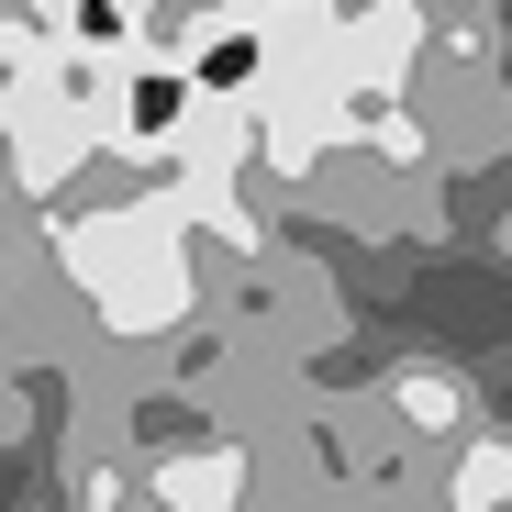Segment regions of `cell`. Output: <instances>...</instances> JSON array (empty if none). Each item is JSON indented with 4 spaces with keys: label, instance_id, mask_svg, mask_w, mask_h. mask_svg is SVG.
<instances>
[{
    "label": "cell",
    "instance_id": "obj_1",
    "mask_svg": "<svg viewBox=\"0 0 512 512\" xmlns=\"http://www.w3.org/2000/svg\"><path fill=\"white\" fill-rule=\"evenodd\" d=\"M256 23V0H123V45L145 78H201L212 45H234Z\"/></svg>",
    "mask_w": 512,
    "mask_h": 512
},
{
    "label": "cell",
    "instance_id": "obj_3",
    "mask_svg": "<svg viewBox=\"0 0 512 512\" xmlns=\"http://www.w3.org/2000/svg\"><path fill=\"white\" fill-rule=\"evenodd\" d=\"M379 412H390V435H423V446H457V435H468V379H457V368H390Z\"/></svg>",
    "mask_w": 512,
    "mask_h": 512
},
{
    "label": "cell",
    "instance_id": "obj_2",
    "mask_svg": "<svg viewBox=\"0 0 512 512\" xmlns=\"http://www.w3.org/2000/svg\"><path fill=\"white\" fill-rule=\"evenodd\" d=\"M145 501L156 512H256V446L245 435H212V446H179L145 468Z\"/></svg>",
    "mask_w": 512,
    "mask_h": 512
},
{
    "label": "cell",
    "instance_id": "obj_4",
    "mask_svg": "<svg viewBox=\"0 0 512 512\" xmlns=\"http://www.w3.org/2000/svg\"><path fill=\"white\" fill-rule=\"evenodd\" d=\"M468 512H512V490H501V501H468Z\"/></svg>",
    "mask_w": 512,
    "mask_h": 512
}]
</instances>
